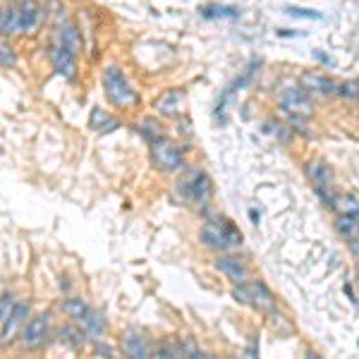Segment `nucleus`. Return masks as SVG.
Instances as JSON below:
<instances>
[{
	"instance_id": "nucleus-32",
	"label": "nucleus",
	"mask_w": 359,
	"mask_h": 359,
	"mask_svg": "<svg viewBox=\"0 0 359 359\" xmlns=\"http://www.w3.org/2000/svg\"><path fill=\"white\" fill-rule=\"evenodd\" d=\"M247 357H259V338L256 336H252L249 338V345H247V352H245Z\"/></svg>"
},
{
	"instance_id": "nucleus-29",
	"label": "nucleus",
	"mask_w": 359,
	"mask_h": 359,
	"mask_svg": "<svg viewBox=\"0 0 359 359\" xmlns=\"http://www.w3.org/2000/svg\"><path fill=\"white\" fill-rule=\"evenodd\" d=\"M285 14L287 17H295V19H323L321 12L309 10V8H285Z\"/></svg>"
},
{
	"instance_id": "nucleus-13",
	"label": "nucleus",
	"mask_w": 359,
	"mask_h": 359,
	"mask_svg": "<svg viewBox=\"0 0 359 359\" xmlns=\"http://www.w3.org/2000/svg\"><path fill=\"white\" fill-rule=\"evenodd\" d=\"M249 305L259 311L276 309V295L264 280H249Z\"/></svg>"
},
{
	"instance_id": "nucleus-22",
	"label": "nucleus",
	"mask_w": 359,
	"mask_h": 359,
	"mask_svg": "<svg viewBox=\"0 0 359 359\" xmlns=\"http://www.w3.org/2000/svg\"><path fill=\"white\" fill-rule=\"evenodd\" d=\"M0 32H3V37H12V34L19 32V8H14V5H5L3 10V17H0Z\"/></svg>"
},
{
	"instance_id": "nucleus-16",
	"label": "nucleus",
	"mask_w": 359,
	"mask_h": 359,
	"mask_svg": "<svg viewBox=\"0 0 359 359\" xmlns=\"http://www.w3.org/2000/svg\"><path fill=\"white\" fill-rule=\"evenodd\" d=\"M29 311H32V305H29V300H17L12 316H10V321L3 326V345L14 336V331H17L19 326H24V323H27Z\"/></svg>"
},
{
	"instance_id": "nucleus-27",
	"label": "nucleus",
	"mask_w": 359,
	"mask_h": 359,
	"mask_svg": "<svg viewBox=\"0 0 359 359\" xmlns=\"http://www.w3.org/2000/svg\"><path fill=\"white\" fill-rule=\"evenodd\" d=\"M14 305H17V300H14L10 292H5L3 302H0V328L10 321V316H12V311H14Z\"/></svg>"
},
{
	"instance_id": "nucleus-21",
	"label": "nucleus",
	"mask_w": 359,
	"mask_h": 359,
	"mask_svg": "<svg viewBox=\"0 0 359 359\" xmlns=\"http://www.w3.org/2000/svg\"><path fill=\"white\" fill-rule=\"evenodd\" d=\"M199 14L204 19H240V10L230 8V5H204L199 10Z\"/></svg>"
},
{
	"instance_id": "nucleus-24",
	"label": "nucleus",
	"mask_w": 359,
	"mask_h": 359,
	"mask_svg": "<svg viewBox=\"0 0 359 359\" xmlns=\"http://www.w3.org/2000/svg\"><path fill=\"white\" fill-rule=\"evenodd\" d=\"M136 132H139L151 144V141H156V139L163 136V127H161V123L156 118H144V120L136 123Z\"/></svg>"
},
{
	"instance_id": "nucleus-23",
	"label": "nucleus",
	"mask_w": 359,
	"mask_h": 359,
	"mask_svg": "<svg viewBox=\"0 0 359 359\" xmlns=\"http://www.w3.org/2000/svg\"><path fill=\"white\" fill-rule=\"evenodd\" d=\"M60 307H63L65 314H68L70 318H72V321H77V323L82 321V318L87 316V314H89V309H91V307L87 305V302L79 300V297H65L63 305H60Z\"/></svg>"
},
{
	"instance_id": "nucleus-33",
	"label": "nucleus",
	"mask_w": 359,
	"mask_h": 359,
	"mask_svg": "<svg viewBox=\"0 0 359 359\" xmlns=\"http://www.w3.org/2000/svg\"><path fill=\"white\" fill-rule=\"evenodd\" d=\"M276 37L280 39H290V37H305V32H292V29H278Z\"/></svg>"
},
{
	"instance_id": "nucleus-12",
	"label": "nucleus",
	"mask_w": 359,
	"mask_h": 359,
	"mask_svg": "<svg viewBox=\"0 0 359 359\" xmlns=\"http://www.w3.org/2000/svg\"><path fill=\"white\" fill-rule=\"evenodd\" d=\"M55 336H58V342H60V345L70 347V350H82V347L87 345V340H89L87 331H84V328L79 326L77 321L63 323V326H58Z\"/></svg>"
},
{
	"instance_id": "nucleus-1",
	"label": "nucleus",
	"mask_w": 359,
	"mask_h": 359,
	"mask_svg": "<svg viewBox=\"0 0 359 359\" xmlns=\"http://www.w3.org/2000/svg\"><path fill=\"white\" fill-rule=\"evenodd\" d=\"M199 242L206 247V249L227 252V249H235V247L242 245V232L225 218L206 220V225L201 227V232H199Z\"/></svg>"
},
{
	"instance_id": "nucleus-19",
	"label": "nucleus",
	"mask_w": 359,
	"mask_h": 359,
	"mask_svg": "<svg viewBox=\"0 0 359 359\" xmlns=\"http://www.w3.org/2000/svg\"><path fill=\"white\" fill-rule=\"evenodd\" d=\"M89 127L94 130V132H99V134H110V132H115V130L120 127V123L113 118V115H108L103 108H99V105H96V108L91 110Z\"/></svg>"
},
{
	"instance_id": "nucleus-28",
	"label": "nucleus",
	"mask_w": 359,
	"mask_h": 359,
	"mask_svg": "<svg viewBox=\"0 0 359 359\" xmlns=\"http://www.w3.org/2000/svg\"><path fill=\"white\" fill-rule=\"evenodd\" d=\"M338 94L345 101H357L359 99V79H347L338 87Z\"/></svg>"
},
{
	"instance_id": "nucleus-4",
	"label": "nucleus",
	"mask_w": 359,
	"mask_h": 359,
	"mask_svg": "<svg viewBox=\"0 0 359 359\" xmlns=\"http://www.w3.org/2000/svg\"><path fill=\"white\" fill-rule=\"evenodd\" d=\"M175 194H178V199L185 206H192V204L206 206L211 196H214V185H211V178L204 170H192L189 178L178 182Z\"/></svg>"
},
{
	"instance_id": "nucleus-7",
	"label": "nucleus",
	"mask_w": 359,
	"mask_h": 359,
	"mask_svg": "<svg viewBox=\"0 0 359 359\" xmlns=\"http://www.w3.org/2000/svg\"><path fill=\"white\" fill-rule=\"evenodd\" d=\"M120 347L127 357H134V359H144V357H151L154 355V345L151 340L146 338L144 331L139 328H127L120 338Z\"/></svg>"
},
{
	"instance_id": "nucleus-9",
	"label": "nucleus",
	"mask_w": 359,
	"mask_h": 359,
	"mask_svg": "<svg viewBox=\"0 0 359 359\" xmlns=\"http://www.w3.org/2000/svg\"><path fill=\"white\" fill-rule=\"evenodd\" d=\"M185 103H187L185 89H168L154 101V108L163 118H180L182 110H185Z\"/></svg>"
},
{
	"instance_id": "nucleus-14",
	"label": "nucleus",
	"mask_w": 359,
	"mask_h": 359,
	"mask_svg": "<svg viewBox=\"0 0 359 359\" xmlns=\"http://www.w3.org/2000/svg\"><path fill=\"white\" fill-rule=\"evenodd\" d=\"M305 173H307V178H309L311 185H314V189H316V187H333V182H336V180H333L331 165H328L326 161H321V158L307 161Z\"/></svg>"
},
{
	"instance_id": "nucleus-30",
	"label": "nucleus",
	"mask_w": 359,
	"mask_h": 359,
	"mask_svg": "<svg viewBox=\"0 0 359 359\" xmlns=\"http://www.w3.org/2000/svg\"><path fill=\"white\" fill-rule=\"evenodd\" d=\"M0 63H3L5 70L14 68V63H17V53H14L12 45H8V43L0 45Z\"/></svg>"
},
{
	"instance_id": "nucleus-3",
	"label": "nucleus",
	"mask_w": 359,
	"mask_h": 359,
	"mask_svg": "<svg viewBox=\"0 0 359 359\" xmlns=\"http://www.w3.org/2000/svg\"><path fill=\"white\" fill-rule=\"evenodd\" d=\"M103 91L105 99L113 105H118V108H132L136 103V94L132 84H130V79L125 77V72L118 65H108L103 70Z\"/></svg>"
},
{
	"instance_id": "nucleus-6",
	"label": "nucleus",
	"mask_w": 359,
	"mask_h": 359,
	"mask_svg": "<svg viewBox=\"0 0 359 359\" xmlns=\"http://www.w3.org/2000/svg\"><path fill=\"white\" fill-rule=\"evenodd\" d=\"M50 338V314L48 311H39L34 318H29L22 326V347L24 350H39L48 342Z\"/></svg>"
},
{
	"instance_id": "nucleus-11",
	"label": "nucleus",
	"mask_w": 359,
	"mask_h": 359,
	"mask_svg": "<svg viewBox=\"0 0 359 359\" xmlns=\"http://www.w3.org/2000/svg\"><path fill=\"white\" fill-rule=\"evenodd\" d=\"M300 84L309 91L311 96H333V94H338V87H340V84H336L331 77L316 72V70H307V72H302Z\"/></svg>"
},
{
	"instance_id": "nucleus-5",
	"label": "nucleus",
	"mask_w": 359,
	"mask_h": 359,
	"mask_svg": "<svg viewBox=\"0 0 359 359\" xmlns=\"http://www.w3.org/2000/svg\"><path fill=\"white\" fill-rule=\"evenodd\" d=\"M278 103L285 110L287 115H302V118H309L314 113V99L305 87H287L280 91L278 96Z\"/></svg>"
},
{
	"instance_id": "nucleus-10",
	"label": "nucleus",
	"mask_w": 359,
	"mask_h": 359,
	"mask_svg": "<svg viewBox=\"0 0 359 359\" xmlns=\"http://www.w3.org/2000/svg\"><path fill=\"white\" fill-rule=\"evenodd\" d=\"M50 63H53L55 72L68 79V82H72L74 74H77V55H74L72 50L63 48L60 43H55L53 48H50Z\"/></svg>"
},
{
	"instance_id": "nucleus-35",
	"label": "nucleus",
	"mask_w": 359,
	"mask_h": 359,
	"mask_svg": "<svg viewBox=\"0 0 359 359\" xmlns=\"http://www.w3.org/2000/svg\"><path fill=\"white\" fill-rule=\"evenodd\" d=\"M249 218L254 220V223H259V220H261V214H259L256 209H252V211H249Z\"/></svg>"
},
{
	"instance_id": "nucleus-20",
	"label": "nucleus",
	"mask_w": 359,
	"mask_h": 359,
	"mask_svg": "<svg viewBox=\"0 0 359 359\" xmlns=\"http://www.w3.org/2000/svg\"><path fill=\"white\" fill-rule=\"evenodd\" d=\"M336 232L345 242L359 240V218H355V216H347V214H338L336 216Z\"/></svg>"
},
{
	"instance_id": "nucleus-18",
	"label": "nucleus",
	"mask_w": 359,
	"mask_h": 359,
	"mask_svg": "<svg viewBox=\"0 0 359 359\" xmlns=\"http://www.w3.org/2000/svg\"><path fill=\"white\" fill-rule=\"evenodd\" d=\"M79 326L87 331V336L91 338V340H101V336L105 333V328H108V321H105L103 311L99 309H89V314L79 321Z\"/></svg>"
},
{
	"instance_id": "nucleus-36",
	"label": "nucleus",
	"mask_w": 359,
	"mask_h": 359,
	"mask_svg": "<svg viewBox=\"0 0 359 359\" xmlns=\"http://www.w3.org/2000/svg\"><path fill=\"white\" fill-rule=\"evenodd\" d=\"M357 285H359V269H357Z\"/></svg>"
},
{
	"instance_id": "nucleus-8",
	"label": "nucleus",
	"mask_w": 359,
	"mask_h": 359,
	"mask_svg": "<svg viewBox=\"0 0 359 359\" xmlns=\"http://www.w3.org/2000/svg\"><path fill=\"white\" fill-rule=\"evenodd\" d=\"M216 271H220L232 285H247L249 283V269L245 266V261L240 256L232 254H220L218 259L214 261Z\"/></svg>"
},
{
	"instance_id": "nucleus-25",
	"label": "nucleus",
	"mask_w": 359,
	"mask_h": 359,
	"mask_svg": "<svg viewBox=\"0 0 359 359\" xmlns=\"http://www.w3.org/2000/svg\"><path fill=\"white\" fill-rule=\"evenodd\" d=\"M338 214H347V216H355V218H359V199L355 194H340L336 199V209Z\"/></svg>"
},
{
	"instance_id": "nucleus-2",
	"label": "nucleus",
	"mask_w": 359,
	"mask_h": 359,
	"mask_svg": "<svg viewBox=\"0 0 359 359\" xmlns=\"http://www.w3.org/2000/svg\"><path fill=\"white\" fill-rule=\"evenodd\" d=\"M149 158L151 165H154L158 173H178V170L185 168V151H182L180 144H175L168 136H161V139L151 141L149 144Z\"/></svg>"
},
{
	"instance_id": "nucleus-15",
	"label": "nucleus",
	"mask_w": 359,
	"mask_h": 359,
	"mask_svg": "<svg viewBox=\"0 0 359 359\" xmlns=\"http://www.w3.org/2000/svg\"><path fill=\"white\" fill-rule=\"evenodd\" d=\"M17 8H19V32L32 34L39 27V19H41V10H39L37 0H22Z\"/></svg>"
},
{
	"instance_id": "nucleus-31",
	"label": "nucleus",
	"mask_w": 359,
	"mask_h": 359,
	"mask_svg": "<svg viewBox=\"0 0 359 359\" xmlns=\"http://www.w3.org/2000/svg\"><path fill=\"white\" fill-rule=\"evenodd\" d=\"M94 355L96 357H115V347L113 345H105V342H101V340H96Z\"/></svg>"
},
{
	"instance_id": "nucleus-17",
	"label": "nucleus",
	"mask_w": 359,
	"mask_h": 359,
	"mask_svg": "<svg viewBox=\"0 0 359 359\" xmlns=\"http://www.w3.org/2000/svg\"><path fill=\"white\" fill-rule=\"evenodd\" d=\"M58 43L63 45V48L72 50L74 55H77L79 48H82V39H79L77 27H74L72 22H68V19H60V24H58Z\"/></svg>"
},
{
	"instance_id": "nucleus-26",
	"label": "nucleus",
	"mask_w": 359,
	"mask_h": 359,
	"mask_svg": "<svg viewBox=\"0 0 359 359\" xmlns=\"http://www.w3.org/2000/svg\"><path fill=\"white\" fill-rule=\"evenodd\" d=\"M264 132L271 134V136H276V139H280L283 144H290V139H292L290 130H287L283 123H278V120H266V123H264Z\"/></svg>"
},
{
	"instance_id": "nucleus-34",
	"label": "nucleus",
	"mask_w": 359,
	"mask_h": 359,
	"mask_svg": "<svg viewBox=\"0 0 359 359\" xmlns=\"http://www.w3.org/2000/svg\"><path fill=\"white\" fill-rule=\"evenodd\" d=\"M314 58L318 60V63H323V65H333V60L328 58V55L323 53V50H314Z\"/></svg>"
}]
</instances>
